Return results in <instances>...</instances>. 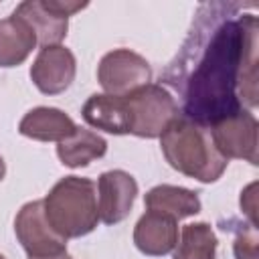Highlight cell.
<instances>
[{"instance_id": "obj_1", "label": "cell", "mask_w": 259, "mask_h": 259, "mask_svg": "<svg viewBox=\"0 0 259 259\" xmlns=\"http://www.w3.org/2000/svg\"><path fill=\"white\" fill-rule=\"evenodd\" d=\"M237 2L200 4L164 81L178 91L182 115L212 123L257 105V14Z\"/></svg>"}, {"instance_id": "obj_2", "label": "cell", "mask_w": 259, "mask_h": 259, "mask_svg": "<svg viewBox=\"0 0 259 259\" xmlns=\"http://www.w3.org/2000/svg\"><path fill=\"white\" fill-rule=\"evenodd\" d=\"M166 162L200 182H214L225 172L229 160L217 150L210 130L184 115H178L160 136Z\"/></svg>"}, {"instance_id": "obj_3", "label": "cell", "mask_w": 259, "mask_h": 259, "mask_svg": "<svg viewBox=\"0 0 259 259\" xmlns=\"http://www.w3.org/2000/svg\"><path fill=\"white\" fill-rule=\"evenodd\" d=\"M42 204L49 223L65 239L89 235L99 223L97 186L89 178H61L42 198Z\"/></svg>"}, {"instance_id": "obj_4", "label": "cell", "mask_w": 259, "mask_h": 259, "mask_svg": "<svg viewBox=\"0 0 259 259\" xmlns=\"http://www.w3.org/2000/svg\"><path fill=\"white\" fill-rule=\"evenodd\" d=\"M125 101L130 109V134L140 138H160L178 117L176 99L158 83H148L136 89L125 95Z\"/></svg>"}, {"instance_id": "obj_5", "label": "cell", "mask_w": 259, "mask_h": 259, "mask_svg": "<svg viewBox=\"0 0 259 259\" xmlns=\"http://www.w3.org/2000/svg\"><path fill=\"white\" fill-rule=\"evenodd\" d=\"M14 231L30 259L67 253V239L61 237L49 223L42 200H30L22 204L14 219Z\"/></svg>"}, {"instance_id": "obj_6", "label": "cell", "mask_w": 259, "mask_h": 259, "mask_svg": "<svg viewBox=\"0 0 259 259\" xmlns=\"http://www.w3.org/2000/svg\"><path fill=\"white\" fill-rule=\"evenodd\" d=\"M152 79L150 63L130 51V49H115L101 57L97 67V81L109 95L125 97L136 89L148 85Z\"/></svg>"}, {"instance_id": "obj_7", "label": "cell", "mask_w": 259, "mask_h": 259, "mask_svg": "<svg viewBox=\"0 0 259 259\" xmlns=\"http://www.w3.org/2000/svg\"><path fill=\"white\" fill-rule=\"evenodd\" d=\"M217 150L229 158H241L257 164V119L249 109H241L210 127Z\"/></svg>"}, {"instance_id": "obj_8", "label": "cell", "mask_w": 259, "mask_h": 259, "mask_svg": "<svg viewBox=\"0 0 259 259\" xmlns=\"http://www.w3.org/2000/svg\"><path fill=\"white\" fill-rule=\"evenodd\" d=\"M75 55L63 45H53L38 51L30 67V79L38 91L47 95H57L69 89L75 79Z\"/></svg>"}, {"instance_id": "obj_9", "label": "cell", "mask_w": 259, "mask_h": 259, "mask_svg": "<svg viewBox=\"0 0 259 259\" xmlns=\"http://www.w3.org/2000/svg\"><path fill=\"white\" fill-rule=\"evenodd\" d=\"M97 192L99 221L105 225H115L130 214L138 194V182L123 170H107L97 180Z\"/></svg>"}, {"instance_id": "obj_10", "label": "cell", "mask_w": 259, "mask_h": 259, "mask_svg": "<svg viewBox=\"0 0 259 259\" xmlns=\"http://www.w3.org/2000/svg\"><path fill=\"white\" fill-rule=\"evenodd\" d=\"M134 243L144 255H166L178 243V221L160 210H146L136 223Z\"/></svg>"}, {"instance_id": "obj_11", "label": "cell", "mask_w": 259, "mask_h": 259, "mask_svg": "<svg viewBox=\"0 0 259 259\" xmlns=\"http://www.w3.org/2000/svg\"><path fill=\"white\" fill-rule=\"evenodd\" d=\"M20 16L34 32L36 42L40 47H53L59 45L69 28V18L55 12L49 4V0H26L16 6L12 12Z\"/></svg>"}, {"instance_id": "obj_12", "label": "cell", "mask_w": 259, "mask_h": 259, "mask_svg": "<svg viewBox=\"0 0 259 259\" xmlns=\"http://www.w3.org/2000/svg\"><path fill=\"white\" fill-rule=\"evenodd\" d=\"M81 115L89 125L101 132L115 134V136L130 134V109H127L125 97L95 93L85 101Z\"/></svg>"}, {"instance_id": "obj_13", "label": "cell", "mask_w": 259, "mask_h": 259, "mask_svg": "<svg viewBox=\"0 0 259 259\" xmlns=\"http://www.w3.org/2000/svg\"><path fill=\"white\" fill-rule=\"evenodd\" d=\"M75 121L57 107H34L18 123V132L38 142H63L75 132Z\"/></svg>"}, {"instance_id": "obj_14", "label": "cell", "mask_w": 259, "mask_h": 259, "mask_svg": "<svg viewBox=\"0 0 259 259\" xmlns=\"http://www.w3.org/2000/svg\"><path fill=\"white\" fill-rule=\"evenodd\" d=\"M36 47L32 28L16 14L0 20V67L20 65Z\"/></svg>"}, {"instance_id": "obj_15", "label": "cell", "mask_w": 259, "mask_h": 259, "mask_svg": "<svg viewBox=\"0 0 259 259\" xmlns=\"http://www.w3.org/2000/svg\"><path fill=\"white\" fill-rule=\"evenodd\" d=\"M144 202L148 210L166 212L176 221L200 212V198L196 196V192L172 184H158L150 188L144 196Z\"/></svg>"}, {"instance_id": "obj_16", "label": "cell", "mask_w": 259, "mask_h": 259, "mask_svg": "<svg viewBox=\"0 0 259 259\" xmlns=\"http://www.w3.org/2000/svg\"><path fill=\"white\" fill-rule=\"evenodd\" d=\"M105 152H107V142L99 134H95L87 127H79V125L75 127V132L69 138L59 142V146H57L59 160L69 168L87 166L89 162L101 158Z\"/></svg>"}, {"instance_id": "obj_17", "label": "cell", "mask_w": 259, "mask_h": 259, "mask_svg": "<svg viewBox=\"0 0 259 259\" xmlns=\"http://www.w3.org/2000/svg\"><path fill=\"white\" fill-rule=\"evenodd\" d=\"M217 235L206 223H190L180 231V241L174 247V259H214Z\"/></svg>"}, {"instance_id": "obj_18", "label": "cell", "mask_w": 259, "mask_h": 259, "mask_svg": "<svg viewBox=\"0 0 259 259\" xmlns=\"http://www.w3.org/2000/svg\"><path fill=\"white\" fill-rule=\"evenodd\" d=\"M235 257L237 259H257V235L253 229L249 233H241L235 239Z\"/></svg>"}, {"instance_id": "obj_19", "label": "cell", "mask_w": 259, "mask_h": 259, "mask_svg": "<svg viewBox=\"0 0 259 259\" xmlns=\"http://www.w3.org/2000/svg\"><path fill=\"white\" fill-rule=\"evenodd\" d=\"M253 190H255V184H251V186L241 194V206H243V210L249 214L251 223L255 225V194H253Z\"/></svg>"}, {"instance_id": "obj_20", "label": "cell", "mask_w": 259, "mask_h": 259, "mask_svg": "<svg viewBox=\"0 0 259 259\" xmlns=\"http://www.w3.org/2000/svg\"><path fill=\"white\" fill-rule=\"evenodd\" d=\"M4 174H6V164H4V160H2V156H0V182H2Z\"/></svg>"}, {"instance_id": "obj_21", "label": "cell", "mask_w": 259, "mask_h": 259, "mask_svg": "<svg viewBox=\"0 0 259 259\" xmlns=\"http://www.w3.org/2000/svg\"><path fill=\"white\" fill-rule=\"evenodd\" d=\"M40 259H73V257L67 255V253H61V255H55V257H40Z\"/></svg>"}, {"instance_id": "obj_22", "label": "cell", "mask_w": 259, "mask_h": 259, "mask_svg": "<svg viewBox=\"0 0 259 259\" xmlns=\"http://www.w3.org/2000/svg\"><path fill=\"white\" fill-rule=\"evenodd\" d=\"M0 259H4V255H0Z\"/></svg>"}]
</instances>
